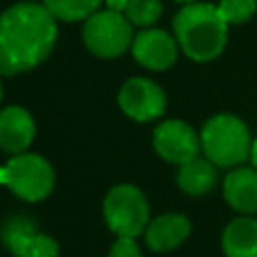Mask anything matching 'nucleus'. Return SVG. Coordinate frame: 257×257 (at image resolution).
Returning a JSON list of instances; mask_svg holds the SVG:
<instances>
[{"label": "nucleus", "mask_w": 257, "mask_h": 257, "mask_svg": "<svg viewBox=\"0 0 257 257\" xmlns=\"http://www.w3.org/2000/svg\"><path fill=\"white\" fill-rule=\"evenodd\" d=\"M38 225L28 215H12L0 231L2 243L14 257H30V249L38 235Z\"/></svg>", "instance_id": "2eb2a0df"}, {"label": "nucleus", "mask_w": 257, "mask_h": 257, "mask_svg": "<svg viewBox=\"0 0 257 257\" xmlns=\"http://www.w3.org/2000/svg\"><path fill=\"white\" fill-rule=\"evenodd\" d=\"M0 185H2V179H0Z\"/></svg>", "instance_id": "393cba45"}, {"label": "nucleus", "mask_w": 257, "mask_h": 257, "mask_svg": "<svg viewBox=\"0 0 257 257\" xmlns=\"http://www.w3.org/2000/svg\"><path fill=\"white\" fill-rule=\"evenodd\" d=\"M217 181H219V167L213 165L203 155L181 165L177 171V185L189 197H203L211 193Z\"/></svg>", "instance_id": "4468645a"}, {"label": "nucleus", "mask_w": 257, "mask_h": 257, "mask_svg": "<svg viewBox=\"0 0 257 257\" xmlns=\"http://www.w3.org/2000/svg\"><path fill=\"white\" fill-rule=\"evenodd\" d=\"M0 179L6 189H10L18 199L28 203H38L46 199L56 183V175L48 159L28 151L12 155L6 165L0 167Z\"/></svg>", "instance_id": "20e7f679"}, {"label": "nucleus", "mask_w": 257, "mask_h": 257, "mask_svg": "<svg viewBox=\"0 0 257 257\" xmlns=\"http://www.w3.org/2000/svg\"><path fill=\"white\" fill-rule=\"evenodd\" d=\"M225 257H257V217L239 215L231 219L221 235Z\"/></svg>", "instance_id": "ddd939ff"}, {"label": "nucleus", "mask_w": 257, "mask_h": 257, "mask_svg": "<svg viewBox=\"0 0 257 257\" xmlns=\"http://www.w3.org/2000/svg\"><path fill=\"white\" fill-rule=\"evenodd\" d=\"M58 22H80L92 16L104 0H40Z\"/></svg>", "instance_id": "dca6fc26"}, {"label": "nucleus", "mask_w": 257, "mask_h": 257, "mask_svg": "<svg viewBox=\"0 0 257 257\" xmlns=\"http://www.w3.org/2000/svg\"><path fill=\"white\" fill-rule=\"evenodd\" d=\"M102 215L112 233L116 237H139L147 231L151 223V209L145 193L131 183L114 185L104 201Z\"/></svg>", "instance_id": "39448f33"}, {"label": "nucleus", "mask_w": 257, "mask_h": 257, "mask_svg": "<svg viewBox=\"0 0 257 257\" xmlns=\"http://www.w3.org/2000/svg\"><path fill=\"white\" fill-rule=\"evenodd\" d=\"M36 137V122L24 106H4L0 110V149L8 155L26 153Z\"/></svg>", "instance_id": "9d476101"}, {"label": "nucleus", "mask_w": 257, "mask_h": 257, "mask_svg": "<svg viewBox=\"0 0 257 257\" xmlns=\"http://www.w3.org/2000/svg\"><path fill=\"white\" fill-rule=\"evenodd\" d=\"M108 257H143V253L135 237H116V241L110 245Z\"/></svg>", "instance_id": "aec40b11"}, {"label": "nucleus", "mask_w": 257, "mask_h": 257, "mask_svg": "<svg viewBox=\"0 0 257 257\" xmlns=\"http://www.w3.org/2000/svg\"><path fill=\"white\" fill-rule=\"evenodd\" d=\"M223 199L239 215L257 213V169L251 163L227 171L223 177Z\"/></svg>", "instance_id": "9b49d317"}, {"label": "nucleus", "mask_w": 257, "mask_h": 257, "mask_svg": "<svg viewBox=\"0 0 257 257\" xmlns=\"http://www.w3.org/2000/svg\"><path fill=\"white\" fill-rule=\"evenodd\" d=\"M163 14V2L161 0H128L124 8V16L133 26L139 28H151L159 22Z\"/></svg>", "instance_id": "f3484780"}, {"label": "nucleus", "mask_w": 257, "mask_h": 257, "mask_svg": "<svg viewBox=\"0 0 257 257\" xmlns=\"http://www.w3.org/2000/svg\"><path fill=\"white\" fill-rule=\"evenodd\" d=\"M173 34L181 52L199 64L217 60L229 42V24L221 18L217 4L195 2L181 6L173 18Z\"/></svg>", "instance_id": "f03ea898"}, {"label": "nucleus", "mask_w": 257, "mask_h": 257, "mask_svg": "<svg viewBox=\"0 0 257 257\" xmlns=\"http://www.w3.org/2000/svg\"><path fill=\"white\" fill-rule=\"evenodd\" d=\"M120 110L135 122H151L165 114L167 94L161 84L145 76L128 78L118 90Z\"/></svg>", "instance_id": "6e6552de"}, {"label": "nucleus", "mask_w": 257, "mask_h": 257, "mask_svg": "<svg viewBox=\"0 0 257 257\" xmlns=\"http://www.w3.org/2000/svg\"><path fill=\"white\" fill-rule=\"evenodd\" d=\"M58 253H60V247L50 235L46 233L36 235L34 245L30 249V257H58Z\"/></svg>", "instance_id": "6ab92c4d"}, {"label": "nucleus", "mask_w": 257, "mask_h": 257, "mask_svg": "<svg viewBox=\"0 0 257 257\" xmlns=\"http://www.w3.org/2000/svg\"><path fill=\"white\" fill-rule=\"evenodd\" d=\"M2 94H4V88H2V82H0V100H2Z\"/></svg>", "instance_id": "b1692460"}, {"label": "nucleus", "mask_w": 257, "mask_h": 257, "mask_svg": "<svg viewBox=\"0 0 257 257\" xmlns=\"http://www.w3.org/2000/svg\"><path fill=\"white\" fill-rule=\"evenodd\" d=\"M177 4H181V6H187V4H195V2H199V0H175Z\"/></svg>", "instance_id": "5701e85b"}, {"label": "nucleus", "mask_w": 257, "mask_h": 257, "mask_svg": "<svg viewBox=\"0 0 257 257\" xmlns=\"http://www.w3.org/2000/svg\"><path fill=\"white\" fill-rule=\"evenodd\" d=\"M155 153L171 165H185L201 155V135L181 118H167L153 131Z\"/></svg>", "instance_id": "0eeeda50"}, {"label": "nucleus", "mask_w": 257, "mask_h": 257, "mask_svg": "<svg viewBox=\"0 0 257 257\" xmlns=\"http://www.w3.org/2000/svg\"><path fill=\"white\" fill-rule=\"evenodd\" d=\"M249 163L257 169V137L253 139V147H251V157H249Z\"/></svg>", "instance_id": "4be33fe9"}, {"label": "nucleus", "mask_w": 257, "mask_h": 257, "mask_svg": "<svg viewBox=\"0 0 257 257\" xmlns=\"http://www.w3.org/2000/svg\"><path fill=\"white\" fill-rule=\"evenodd\" d=\"M191 229H193V225L187 215L163 213L149 223V227L145 231V239H147L149 249H153L157 253H169V251L181 247L189 239Z\"/></svg>", "instance_id": "f8f14e48"}, {"label": "nucleus", "mask_w": 257, "mask_h": 257, "mask_svg": "<svg viewBox=\"0 0 257 257\" xmlns=\"http://www.w3.org/2000/svg\"><path fill=\"white\" fill-rule=\"evenodd\" d=\"M217 10L229 26H241L257 14V0H219Z\"/></svg>", "instance_id": "a211bd4d"}, {"label": "nucleus", "mask_w": 257, "mask_h": 257, "mask_svg": "<svg viewBox=\"0 0 257 257\" xmlns=\"http://www.w3.org/2000/svg\"><path fill=\"white\" fill-rule=\"evenodd\" d=\"M133 28L124 12L110 8L96 10L82 24V42L98 58H116L131 50L137 34Z\"/></svg>", "instance_id": "423d86ee"}, {"label": "nucleus", "mask_w": 257, "mask_h": 257, "mask_svg": "<svg viewBox=\"0 0 257 257\" xmlns=\"http://www.w3.org/2000/svg\"><path fill=\"white\" fill-rule=\"evenodd\" d=\"M58 40V20L42 4L22 0L0 14V74L16 76L42 64Z\"/></svg>", "instance_id": "f257e3e1"}, {"label": "nucleus", "mask_w": 257, "mask_h": 257, "mask_svg": "<svg viewBox=\"0 0 257 257\" xmlns=\"http://www.w3.org/2000/svg\"><path fill=\"white\" fill-rule=\"evenodd\" d=\"M201 155L219 169H235L249 163L253 135L249 124L235 112H217L209 116L201 131Z\"/></svg>", "instance_id": "7ed1b4c3"}, {"label": "nucleus", "mask_w": 257, "mask_h": 257, "mask_svg": "<svg viewBox=\"0 0 257 257\" xmlns=\"http://www.w3.org/2000/svg\"><path fill=\"white\" fill-rule=\"evenodd\" d=\"M104 2H106V8L116 10V12H124V8L128 4V0H104Z\"/></svg>", "instance_id": "412c9836"}, {"label": "nucleus", "mask_w": 257, "mask_h": 257, "mask_svg": "<svg viewBox=\"0 0 257 257\" xmlns=\"http://www.w3.org/2000/svg\"><path fill=\"white\" fill-rule=\"evenodd\" d=\"M131 52L133 58L143 68L153 72H163L177 62L181 48L173 32L151 26V28H141V32L135 34Z\"/></svg>", "instance_id": "1a4fd4ad"}]
</instances>
